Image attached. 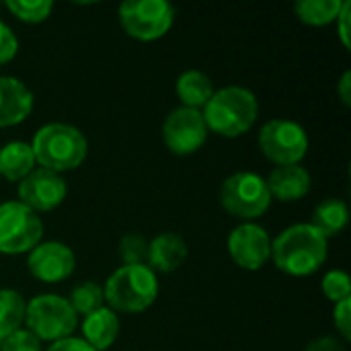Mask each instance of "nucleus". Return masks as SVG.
<instances>
[{
    "mask_svg": "<svg viewBox=\"0 0 351 351\" xmlns=\"http://www.w3.org/2000/svg\"><path fill=\"white\" fill-rule=\"evenodd\" d=\"M271 259L290 276H311L327 259V239L311 224H294L271 241Z\"/></svg>",
    "mask_w": 351,
    "mask_h": 351,
    "instance_id": "nucleus-1",
    "label": "nucleus"
},
{
    "mask_svg": "<svg viewBox=\"0 0 351 351\" xmlns=\"http://www.w3.org/2000/svg\"><path fill=\"white\" fill-rule=\"evenodd\" d=\"M204 119L208 132H216L226 138L247 134L259 115L257 97L243 86H226L212 95L204 107Z\"/></svg>",
    "mask_w": 351,
    "mask_h": 351,
    "instance_id": "nucleus-2",
    "label": "nucleus"
},
{
    "mask_svg": "<svg viewBox=\"0 0 351 351\" xmlns=\"http://www.w3.org/2000/svg\"><path fill=\"white\" fill-rule=\"evenodd\" d=\"M35 162L41 169L64 173L82 165L88 152L84 134L70 123H47L37 130L31 142Z\"/></svg>",
    "mask_w": 351,
    "mask_h": 351,
    "instance_id": "nucleus-3",
    "label": "nucleus"
},
{
    "mask_svg": "<svg viewBox=\"0 0 351 351\" xmlns=\"http://www.w3.org/2000/svg\"><path fill=\"white\" fill-rule=\"evenodd\" d=\"M103 292L113 313H142L154 304L158 280L148 265H123L111 274Z\"/></svg>",
    "mask_w": 351,
    "mask_h": 351,
    "instance_id": "nucleus-4",
    "label": "nucleus"
},
{
    "mask_svg": "<svg viewBox=\"0 0 351 351\" xmlns=\"http://www.w3.org/2000/svg\"><path fill=\"white\" fill-rule=\"evenodd\" d=\"M25 323L39 341H60L72 337L78 325V315L72 311L68 298L43 294L27 302Z\"/></svg>",
    "mask_w": 351,
    "mask_h": 351,
    "instance_id": "nucleus-5",
    "label": "nucleus"
},
{
    "mask_svg": "<svg viewBox=\"0 0 351 351\" xmlns=\"http://www.w3.org/2000/svg\"><path fill=\"white\" fill-rule=\"evenodd\" d=\"M222 208L237 218L255 220L263 216L271 204L267 183L257 173L241 171L230 175L220 187Z\"/></svg>",
    "mask_w": 351,
    "mask_h": 351,
    "instance_id": "nucleus-6",
    "label": "nucleus"
},
{
    "mask_svg": "<svg viewBox=\"0 0 351 351\" xmlns=\"http://www.w3.org/2000/svg\"><path fill=\"white\" fill-rule=\"evenodd\" d=\"M43 237L39 214L21 202L0 204V253L21 255L31 253Z\"/></svg>",
    "mask_w": 351,
    "mask_h": 351,
    "instance_id": "nucleus-7",
    "label": "nucleus"
},
{
    "mask_svg": "<svg viewBox=\"0 0 351 351\" xmlns=\"http://www.w3.org/2000/svg\"><path fill=\"white\" fill-rule=\"evenodd\" d=\"M175 21V8L165 0H128L119 6V23L140 41L160 39Z\"/></svg>",
    "mask_w": 351,
    "mask_h": 351,
    "instance_id": "nucleus-8",
    "label": "nucleus"
},
{
    "mask_svg": "<svg viewBox=\"0 0 351 351\" xmlns=\"http://www.w3.org/2000/svg\"><path fill=\"white\" fill-rule=\"evenodd\" d=\"M259 148L278 167L298 165L308 152V136L296 121L271 119L259 132Z\"/></svg>",
    "mask_w": 351,
    "mask_h": 351,
    "instance_id": "nucleus-9",
    "label": "nucleus"
},
{
    "mask_svg": "<svg viewBox=\"0 0 351 351\" xmlns=\"http://www.w3.org/2000/svg\"><path fill=\"white\" fill-rule=\"evenodd\" d=\"M162 138L167 148L179 156H187L199 150L208 138V125L202 111L189 107L171 111L162 123Z\"/></svg>",
    "mask_w": 351,
    "mask_h": 351,
    "instance_id": "nucleus-10",
    "label": "nucleus"
},
{
    "mask_svg": "<svg viewBox=\"0 0 351 351\" xmlns=\"http://www.w3.org/2000/svg\"><path fill=\"white\" fill-rule=\"evenodd\" d=\"M66 191L64 177L41 167L33 169L23 181H19V202L35 214L58 208L64 202Z\"/></svg>",
    "mask_w": 351,
    "mask_h": 351,
    "instance_id": "nucleus-11",
    "label": "nucleus"
},
{
    "mask_svg": "<svg viewBox=\"0 0 351 351\" xmlns=\"http://www.w3.org/2000/svg\"><path fill=\"white\" fill-rule=\"evenodd\" d=\"M228 253L232 261L249 271L261 269L271 257V239L259 224L247 222L237 226L228 237Z\"/></svg>",
    "mask_w": 351,
    "mask_h": 351,
    "instance_id": "nucleus-12",
    "label": "nucleus"
},
{
    "mask_svg": "<svg viewBox=\"0 0 351 351\" xmlns=\"http://www.w3.org/2000/svg\"><path fill=\"white\" fill-rule=\"evenodd\" d=\"M29 274L45 284H58L74 274L76 257L64 243H39L27 259Z\"/></svg>",
    "mask_w": 351,
    "mask_h": 351,
    "instance_id": "nucleus-13",
    "label": "nucleus"
},
{
    "mask_svg": "<svg viewBox=\"0 0 351 351\" xmlns=\"http://www.w3.org/2000/svg\"><path fill=\"white\" fill-rule=\"evenodd\" d=\"M33 111V93L12 76H0V128L16 125Z\"/></svg>",
    "mask_w": 351,
    "mask_h": 351,
    "instance_id": "nucleus-14",
    "label": "nucleus"
},
{
    "mask_svg": "<svg viewBox=\"0 0 351 351\" xmlns=\"http://www.w3.org/2000/svg\"><path fill=\"white\" fill-rule=\"evenodd\" d=\"M271 199L280 202H296L311 191V173L300 165L276 167L265 179Z\"/></svg>",
    "mask_w": 351,
    "mask_h": 351,
    "instance_id": "nucleus-15",
    "label": "nucleus"
},
{
    "mask_svg": "<svg viewBox=\"0 0 351 351\" xmlns=\"http://www.w3.org/2000/svg\"><path fill=\"white\" fill-rule=\"evenodd\" d=\"M187 257L185 241L175 232H162L148 243V267L154 271L171 274L181 267Z\"/></svg>",
    "mask_w": 351,
    "mask_h": 351,
    "instance_id": "nucleus-16",
    "label": "nucleus"
},
{
    "mask_svg": "<svg viewBox=\"0 0 351 351\" xmlns=\"http://www.w3.org/2000/svg\"><path fill=\"white\" fill-rule=\"evenodd\" d=\"M119 335V317L111 308H99L84 317L82 339L95 351L109 350Z\"/></svg>",
    "mask_w": 351,
    "mask_h": 351,
    "instance_id": "nucleus-17",
    "label": "nucleus"
},
{
    "mask_svg": "<svg viewBox=\"0 0 351 351\" xmlns=\"http://www.w3.org/2000/svg\"><path fill=\"white\" fill-rule=\"evenodd\" d=\"M35 165L31 144L27 142H8L0 148V177L8 181H23Z\"/></svg>",
    "mask_w": 351,
    "mask_h": 351,
    "instance_id": "nucleus-18",
    "label": "nucleus"
},
{
    "mask_svg": "<svg viewBox=\"0 0 351 351\" xmlns=\"http://www.w3.org/2000/svg\"><path fill=\"white\" fill-rule=\"evenodd\" d=\"M214 82L210 80L208 74L199 70H187L179 76L177 80V95L181 99V107L189 109H202L214 95Z\"/></svg>",
    "mask_w": 351,
    "mask_h": 351,
    "instance_id": "nucleus-19",
    "label": "nucleus"
},
{
    "mask_svg": "<svg viewBox=\"0 0 351 351\" xmlns=\"http://www.w3.org/2000/svg\"><path fill=\"white\" fill-rule=\"evenodd\" d=\"M350 220V210L346 206V202L341 199H325L321 202L315 212H313V220L308 222L311 226H315L327 241L335 234H339Z\"/></svg>",
    "mask_w": 351,
    "mask_h": 351,
    "instance_id": "nucleus-20",
    "label": "nucleus"
},
{
    "mask_svg": "<svg viewBox=\"0 0 351 351\" xmlns=\"http://www.w3.org/2000/svg\"><path fill=\"white\" fill-rule=\"evenodd\" d=\"M27 302L16 290H0V341L21 329L25 323Z\"/></svg>",
    "mask_w": 351,
    "mask_h": 351,
    "instance_id": "nucleus-21",
    "label": "nucleus"
},
{
    "mask_svg": "<svg viewBox=\"0 0 351 351\" xmlns=\"http://www.w3.org/2000/svg\"><path fill=\"white\" fill-rule=\"evenodd\" d=\"M341 6H343L341 0H300L296 2L294 10L302 23L313 27H325L337 21Z\"/></svg>",
    "mask_w": 351,
    "mask_h": 351,
    "instance_id": "nucleus-22",
    "label": "nucleus"
},
{
    "mask_svg": "<svg viewBox=\"0 0 351 351\" xmlns=\"http://www.w3.org/2000/svg\"><path fill=\"white\" fill-rule=\"evenodd\" d=\"M68 302H70V306H72V311L76 315H84L86 317V315L103 308L105 292H103V288L97 282H82V284H78L72 290Z\"/></svg>",
    "mask_w": 351,
    "mask_h": 351,
    "instance_id": "nucleus-23",
    "label": "nucleus"
},
{
    "mask_svg": "<svg viewBox=\"0 0 351 351\" xmlns=\"http://www.w3.org/2000/svg\"><path fill=\"white\" fill-rule=\"evenodd\" d=\"M6 8L25 23H41L51 14L53 2L51 0H8Z\"/></svg>",
    "mask_w": 351,
    "mask_h": 351,
    "instance_id": "nucleus-24",
    "label": "nucleus"
},
{
    "mask_svg": "<svg viewBox=\"0 0 351 351\" xmlns=\"http://www.w3.org/2000/svg\"><path fill=\"white\" fill-rule=\"evenodd\" d=\"M119 257L125 265H148V241L142 234H125L119 241Z\"/></svg>",
    "mask_w": 351,
    "mask_h": 351,
    "instance_id": "nucleus-25",
    "label": "nucleus"
},
{
    "mask_svg": "<svg viewBox=\"0 0 351 351\" xmlns=\"http://www.w3.org/2000/svg\"><path fill=\"white\" fill-rule=\"evenodd\" d=\"M323 294H325L331 302H335V304H339V302H343V300H350V276H348L346 271H341V269L329 271V274L323 278Z\"/></svg>",
    "mask_w": 351,
    "mask_h": 351,
    "instance_id": "nucleus-26",
    "label": "nucleus"
},
{
    "mask_svg": "<svg viewBox=\"0 0 351 351\" xmlns=\"http://www.w3.org/2000/svg\"><path fill=\"white\" fill-rule=\"evenodd\" d=\"M2 351H41V341L29 329H19L2 341Z\"/></svg>",
    "mask_w": 351,
    "mask_h": 351,
    "instance_id": "nucleus-27",
    "label": "nucleus"
},
{
    "mask_svg": "<svg viewBox=\"0 0 351 351\" xmlns=\"http://www.w3.org/2000/svg\"><path fill=\"white\" fill-rule=\"evenodd\" d=\"M16 49H19V41H16L14 33L10 31L8 25H4L0 21V66L10 62L14 58Z\"/></svg>",
    "mask_w": 351,
    "mask_h": 351,
    "instance_id": "nucleus-28",
    "label": "nucleus"
},
{
    "mask_svg": "<svg viewBox=\"0 0 351 351\" xmlns=\"http://www.w3.org/2000/svg\"><path fill=\"white\" fill-rule=\"evenodd\" d=\"M333 321L337 331L341 333L343 341L351 339V300H343L339 304H335V313H333Z\"/></svg>",
    "mask_w": 351,
    "mask_h": 351,
    "instance_id": "nucleus-29",
    "label": "nucleus"
},
{
    "mask_svg": "<svg viewBox=\"0 0 351 351\" xmlns=\"http://www.w3.org/2000/svg\"><path fill=\"white\" fill-rule=\"evenodd\" d=\"M350 14H351V4L350 2H343L339 14H337V33H339V39L341 43L350 49L351 47V37H350Z\"/></svg>",
    "mask_w": 351,
    "mask_h": 351,
    "instance_id": "nucleus-30",
    "label": "nucleus"
},
{
    "mask_svg": "<svg viewBox=\"0 0 351 351\" xmlns=\"http://www.w3.org/2000/svg\"><path fill=\"white\" fill-rule=\"evenodd\" d=\"M306 351H346V341L337 339V337H317L313 339L308 346H306Z\"/></svg>",
    "mask_w": 351,
    "mask_h": 351,
    "instance_id": "nucleus-31",
    "label": "nucleus"
},
{
    "mask_svg": "<svg viewBox=\"0 0 351 351\" xmlns=\"http://www.w3.org/2000/svg\"><path fill=\"white\" fill-rule=\"evenodd\" d=\"M47 351H95L84 339H78V337H66V339H60V341H53Z\"/></svg>",
    "mask_w": 351,
    "mask_h": 351,
    "instance_id": "nucleus-32",
    "label": "nucleus"
},
{
    "mask_svg": "<svg viewBox=\"0 0 351 351\" xmlns=\"http://www.w3.org/2000/svg\"><path fill=\"white\" fill-rule=\"evenodd\" d=\"M337 90H339V97H341V101H343V105H351V72H343V76H341V80H339V86H337Z\"/></svg>",
    "mask_w": 351,
    "mask_h": 351,
    "instance_id": "nucleus-33",
    "label": "nucleus"
}]
</instances>
